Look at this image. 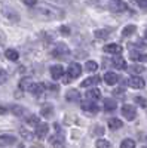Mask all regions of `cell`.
Segmentation results:
<instances>
[{
    "instance_id": "obj_33",
    "label": "cell",
    "mask_w": 147,
    "mask_h": 148,
    "mask_svg": "<svg viewBox=\"0 0 147 148\" xmlns=\"http://www.w3.org/2000/svg\"><path fill=\"white\" fill-rule=\"evenodd\" d=\"M21 2L26 5V6H30V8H31V6L34 8L36 5H37V0H21Z\"/></svg>"
},
{
    "instance_id": "obj_20",
    "label": "cell",
    "mask_w": 147,
    "mask_h": 148,
    "mask_svg": "<svg viewBox=\"0 0 147 148\" xmlns=\"http://www.w3.org/2000/svg\"><path fill=\"white\" fill-rule=\"evenodd\" d=\"M113 67L117 68V70H125L126 68V62H125V59L122 58V56H115L113 58Z\"/></svg>"
},
{
    "instance_id": "obj_27",
    "label": "cell",
    "mask_w": 147,
    "mask_h": 148,
    "mask_svg": "<svg viewBox=\"0 0 147 148\" xmlns=\"http://www.w3.org/2000/svg\"><path fill=\"white\" fill-rule=\"evenodd\" d=\"M85 68H86L88 73H95L98 70V64L95 62V61H88L86 65H85Z\"/></svg>"
},
{
    "instance_id": "obj_25",
    "label": "cell",
    "mask_w": 147,
    "mask_h": 148,
    "mask_svg": "<svg viewBox=\"0 0 147 148\" xmlns=\"http://www.w3.org/2000/svg\"><path fill=\"white\" fill-rule=\"evenodd\" d=\"M40 114L48 119V117H51V116L54 114V110H52L51 105H45V107H42V110H40Z\"/></svg>"
},
{
    "instance_id": "obj_14",
    "label": "cell",
    "mask_w": 147,
    "mask_h": 148,
    "mask_svg": "<svg viewBox=\"0 0 147 148\" xmlns=\"http://www.w3.org/2000/svg\"><path fill=\"white\" fill-rule=\"evenodd\" d=\"M86 98L89 101H97V99H100L101 98V92L100 89H97V88H91L86 90Z\"/></svg>"
},
{
    "instance_id": "obj_38",
    "label": "cell",
    "mask_w": 147,
    "mask_h": 148,
    "mask_svg": "<svg viewBox=\"0 0 147 148\" xmlns=\"http://www.w3.org/2000/svg\"><path fill=\"white\" fill-rule=\"evenodd\" d=\"M31 148H42V147H40V145H33Z\"/></svg>"
},
{
    "instance_id": "obj_23",
    "label": "cell",
    "mask_w": 147,
    "mask_h": 148,
    "mask_svg": "<svg viewBox=\"0 0 147 148\" xmlns=\"http://www.w3.org/2000/svg\"><path fill=\"white\" fill-rule=\"evenodd\" d=\"M5 56H6L9 61H18L19 53H18V51H15V49H8V51L5 52Z\"/></svg>"
},
{
    "instance_id": "obj_9",
    "label": "cell",
    "mask_w": 147,
    "mask_h": 148,
    "mask_svg": "<svg viewBox=\"0 0 147 148\" xmlns=\"http://www.w3.org/2000/svg\"><path fill=\"white\" fill-rule=\"evenodd\" d=\"M66 99L68 102H79L80 101V93L76 89H68L66 93Z\"/></svg>"
},
{
    "instance_id": "obj_1",
    "label": "cell",
    "mask_w": 147,
    "mask_h": 148,
    "mask_svg": "<svg viewBox=\"0 0 147 148\" xmlns=\"http://www.w3.org/2000/svg\"><path fill=\"white\" fill-rule=\"evenodd\" d=\"M30 16L36 18V19H40V21H55V19H61L64 16V10L52 8L49 5H45V6L34 8L30 12Z\"/></svg>"
},
{
    "instance_id": "obj_31",
    "label": "cell",
    "mask_w": 147,
    "mask_h": 148,
    "mask_svg": "<svg viewBox=\"0 0 147 148\" xmlns=\"http://www.w3.org/2000/svg\"><path fill=\"white\" fill-rule=\"evenodd\" d=\"M27 123H28V125H34V126H37V125H39V119L36 117V116H33V114H30V116L27 117Z\"/></svg>"
},
{
    "instance_id": "obj_7",
    "label": "cell",
    "mask_w": 147,
    "mask_h": 148,
    "mask_svg": "<svg viewBox=\"0 0 147 148\" xmlns=\"http://www.w3.org/2000/svg\"><path fill=\"white\" fill-rule=\"evenodd\" d=\"M51 76L54 80H59L61 77H64V68L63 65H52L51 67Z\"/></svg>"
},
{
    "instance_id": "obj_10",
    "label": "cell",
    "mask_w": 147,
    "mask_h": 148,
    "mask_svg": "<svg viewBox=\"0 0 147 148\" xmlns=\"http://www.w3.org/2000/svg\"><path fill=\"white\" fill-rule=\"evenodd\" d=\"M48 132H49V126L46 125V123H39L37 126H36V136L37 138H45L46 135H48Z\"/></svg>"
},
{
    "instance_id": "obj_35",
    "label": "cell",
    "mask_w": 147,
    "mask_h": 148,
    "mask_svg": "<svg viewBox=\"0 0 147 148\" xmlns=\"http://www.w3.org/2000/svg\"><path fill=\"white\" fill-rule=\"evenodd\" d=\"M138 6L146 9V8H147V0H140V2H138Z\"/></svg>"
},
{
    "instance_id": "obj_11",
    "label": "cell",
    "mask_w": 147,
    "mask_h": 148,
    "mask_svg": "<svg viewBox=\"0 0 147 148\" xmlns=\"http://www.w3.org/2000/svg\"><path fill=\"white\" fill-rule=\"evenodd\" d=\"M34 86H36V83H34L31 79H22V80L19 82V88H21L22 90H28V92H31V93H33V90H34Z\"/></svg>"
},
{
    "instance_id": "obj_41",
    "label": "cell",
    "mask_w": 147,
    "mask_h": 148,
    "mask_svg": "<svg viewBox=\"0 0 147 148\" xmlns=\"http://www.w3.org/2000/svg\"><path fill=\"white\" fill-rule=\"evenodd\" d=\"M19 148H22V145H21V147H19Z\"/></svg>"
},
{
    "instance_id": "obj_30",
    "label": "cell",
    "mask_w": 147,
    "mask_h": 148,
    "mask_svg": "<svg viewBox=\"0 0 147 148\" xmlns=\"http://www.w3.org/2000/svg\"><path fill=\"white\" fill-rule=\"evenodd\" d=\"M95 147L97 148H110V142L106 141V139H98L95 142Z\"/></svg>"
},
{
    "instance_id": "obj_37",
    "label": "cell",
    "mask_w": 147,
    "mask_h": 148,
    "mask_svg": "<svg viewBox=\"0 0 147 148\" xmlns=\"http://www.w3.org/2000/svg\"><path fill=\"white\" fill-rule=\"evenodd\" d=\"M6 111H8V110H6L5 107H0V114H5V113H6Z\"/></svg>"
},
{
    "instance_id": "obj_22",
    "label": "cell",
    "mask_w": 147,
    "mask_h": 148,
    "mask_svg": "<svg viewBox=\"0 0 147 148\" xmlns=\"http://www.w3.org/2000/svg\"><path fill=\"white\" fill-rule=\"evenodd\" d=\"M10 111H12L15 116H18V117H22V116L28 114V111L24 108V107H21V105H12V107H10Z\"/></svg>"
},
{
    "instance_id": "obj_21",
    "label": "cell",
    "mask_w": 147,
    "mask_h": 148,
    "mask_svg": "<svg viewBox=\"0 0 147 148\" xmlns=\"http://www.w3.org/2000/svg\"><path fill=\"white\" fill-rule=\"evenodd\" d=\"M51 144L54 148H64V138L63 135H55V136L51 139Z\"/></svg>"
},
{
    "instance_id": "obj_12",
    "label": "cell",
    "mask_w": 147,
    "mask_h": 148,
    "mask_svg": "<svg viewBox=\"0 0 147 148\" xmlns=\"http://www.w3.org/2000/svg\"><path fill=\"white\" fill-rule=\"evenodd\" d=\"M104 52L107 53H115V55H119L122 52V46L120 45H116V43H110V45H106L104 49H103Z\"/></svg>"
},
{
    "instance_id": "obj_29",
    "label": "cell",
    "mask_w": 147,
    "mask_h": 148,
    "mask_svg": "<svg viewBox=\"0 0 147 148\" xmlns=\"http://www.w3.org/2000/svg\"><path fill=\"white\" fill-rule=\"evenodd\" d=\"M120 148H135V142L132 139H124L120 144Z\"/></svg>"
},
{
    "instance_id": "obj_5",
    "label": "cell",
    "mask_w": 147,
    "mask_h": 148,
    "mask_svg": "<svg viewBox=\"0 0 147 148\" xmlns=\"http://www.w3.org/2000/svg\"><path fill=\"white\" fill-rule=\"evenodd\" d=\"M17 144V138L14 135H0V148H6Z\"/></svg>"
},
{
    "instance_id": "obj_15",
    "label": "cell",
    "mask_w": 147,
    "mask_h": 148,
    "mask_svg": "<svg viewBox=\"0 0 147 148\" xmlns=\"http://www.w3.org/2000/svg\"><path fill=\"white\" fill-rule=\"evenodd\" d=\"M52 53H54L55 56H64V55L68 53V47H67L66 45H63V43H59V45H57V46L54 47Z\"/></svg>"
},
{
    "instance_id": "obj_4",
    "label": "cell",
    "mask_w": 147,
    "mask_h": 148,
    "mask_svg": "<svg viewBox=\"0 0 147 148\" xmlns=\"http://www.w3.org/2000/svg\"><path fill=\"white\" fill-rule=\"evenodd\" d=\"M122 116H124L126 120H134L137 117V110L134 108L132 105H124L122 107Z\"/></svg>"
},
{
    "instance_id": "obj_16",
    "label": "cell",
    "mask_w": 147,
    "mask_h": 148,
    "mask_svg": "<svg viewBox=\"0 0 147 148\" xmlns=\"http://www.w3.org/2000/svg\"><path fill=\"white\" fill-rule=\"evenodd\" d=\"M129 56L132 61H137V62H143V61H147V55L141 53L140 51H131L129 52Z\"/></svg>"
},
{
    "instance_id": "obj_8",
    "label": "cell",
    "mask_w": 147,
    "mask_h": 148,
    "mask_svg": "<svg viewBox=\"0 0 147 148\" xmlns=\"http://www.w3.org/2000/svg\"><path fill=\"white\" fill-rule=\"evenodd\" d=\"M82 108H83L85 113H89V114H97V113H98L97 104H95L94 101H89V99H88V102H83V104H82Z\"/></svg>"
},
{
    "instance_id": "obj_3",
    "label": "cell",
    "mask_w": 147,
    "mask_h": 148,
    "mask_svg": "<svg viewBox=\"0 0 147 148\" xmlns=\"http://www.w3.org/2000/svg\"><path fill=\"white\" fill-rule=\"evenodd\" d=\"M108 9L112 10L113 14H120V12H125L128 9V5L124 2V0H110Z\"/></svg>"
},
{
    "instance_id": "obj_39",
    "label": "cell",
    "mask_w": 147,
    "mask_h": 148,
    "mask_svg": "<svg viewBox=\"0 0 147 148\" xmlns=\"http://www.w3.org/2000/svg\"><path fill=\"white\" fill-rule=\"evenodd\" d=\"M144 37H146V39H147V30L144 31Z\"/></svg>"
},
{
    "instance_id": "obj_24",
    "label": "cell",
    "mask_w": 147,
    "mask_h": 148,
    "mask_svg": "<svg viewBox=\"0 0 147 148\" xmlns=\"http://www.w3.org/2000/svg\"><path fill=\"white\" fill-rule=\"evenodd\" d=\"M122 126H124V123H122L119 119H110V120H108V127L112 129V130L120 129Z\"/></svg>"
},
{
    "instance_id": "obj_2",
    "label": "cell",
    "mask_w": 147,
    "mask_h": 148,
    "mask_svg": "<svg viewBox=\"0 0 147 148\" xmlns=\"http://www.w3.org/2000/svg\"><path fill=\"white\" fill-rule=\"evenodd\" d=\"M80 74H82V67H80V64H77V62H71V64L68 65V68H67L64 82H66V83H71L75 79H77Z\"/></svg>"
},
{
    "instance_id": "obj_28",
    "label": "cell",
    "mask_w": 147,
    "mask_h": 148,
    "mask_svg": "<svg viewBox=\"0 0 147 148\" xmlns=\"http://www.w3.org/2000/svg\"><path fill=\"white\" fill-rule=\"evenodd\" d=\"M144 70H146V68H144L143 65H138V64L129 67V71H131L132 74H140V73H144Z\"/></svg>"
},
{
    "instance_id": "obj_6",
    "label": "cell",
    "mask_w": 147,
    "mask_h": 148,
    "mask_svg": "<svg viewBox=\"0 0 147 148\" xmlns=\"http://www.w3.org/2000/svg\"><path fill=\"white\" fill-rule=\"evenodd\" d=\"M128 84L131 86L132 89H143L144 88V80L140 77V76H132L129 80H128Z\"/></svg>"
},
{
    "instance_id": "obj_40",
    "label": "cell",
    "mask_w": 147,
    "mask_h": 148,
    "mask_svg": "<svg viewBox=\"0 0 147 148\" xmlns=\"http://www.w3.org/2000/svg\"><path fill=\"white\" fill-rule=\"evenodd\" d=\"M143 148H147V147H143Z\"/></svg>"
},
{
    "instance_id": "obj_19",
    "label": "cell",
    "mask_w": 147,
    "mask_h": 148,
    "mask_svg": "<svg viewBox=\"0 0 147 148\" xmlns=\"http://www.w3.org/2000/svg\"><path fill=\"white\" fill-rule=\"evenodd\" d=\"M103 107H104L106 111H113V110H116L117 102H116L115 99H112V98H106L104 102H103Z\"/></svg>"
},
{
    "instance_id": "obj_13",
    "label": "cell",
    "mask_w": 147,
    "mask_h": 148,
    "mask_svg": "<svg viewBox=\"0 0 147 148\" xmlns=\"http://www.w3.org/2000/svg\"><path fill=\"white\" fill-rule=\"evenodd\" d=\"M104 82L107 84H116L119 82V76H117L116 73H113V71H107L104 74Z\"/></svg>"
},
{
    "instance_id": "obj_36",
    "label": "cell",
    "mask_w": 147,
    "mask_h": 148,
    "mask_svg": "<svg viewBox=\"0 0 147 148\" xmlns=\"http://www.w3.org/2000/svg\"><path fill=\"white\" fill-rule=\"evenodd\" d=\"M61 33H64V34H68V33H70V30H68L67 27H61Z\"/></svg>"
},
{
    "instance_id": "obj_34",
    "label": "cell",
    "mask_w": 147,
    "mask_h": 148,
    "mask_svg": "<svg viewBox=\"0 0 147 148\" xmlns=\"http://www.w3.org/2000/svg\"><path fill=\"white\" fill-rule=\"evenodd\" d=\"M135 102L138 105H141V107H146V99H144L143 96H135Z\"/></svg>"
},
{
    "instance_id": "obj_17",
    "label": "cell",
    "mask_w": 147,
    "mask_h": 148,
    "mask_svg": "<svg viewBox=\"0 0 147 148\" xmlns=\"http://www.w3.org/2000/svg\"><path fill=\"white\" fill-rule=\"evenodd\" d=\"M113 31V28H101V30H97L95 31V39L97 40H103V39H107L108 34Z\"/></svg>"
},
{
    "instance_id": "obj_18",
    "label": "cell",
    "mask_w": 147,
    "mask_h": 148,
    "mask_svg": "<svg viewBox=\"0 0 147 148\" xmlns=\"http://www.w3.org/2000/svg\"><path fill=\"white\" fill-rule=\"evenodd\" d=\"M98 82H100V77H98V76H94V77L85 79V80L80 83V86H82V88H91V86H95Z\"/></svg>"
},
{
    "instance_id": "obj_26",
    "label": "cell",
    "mask_w": 147,
    "mask_h": 148,
    "mask_svg": "<svg viewBox=\"0 0 147 148\" xmlns=\"http://www.w3.org/2000/svg\"><path fill=\"white\" fill-rule=\"evenodd\" d=\"M135 30H137V27H135V25H126L124 30H122V36H124V37L132 36L134 33H135Z\"/></svg>"
},
{
    "instance_id": "obj_32",
    "label": "cell",
    "mask_w": 147,
    "mask_h": 148,
    "mask_svg": "<svg viewBox=\"0 0 147 148\" xmlns=\"http://www.w3.org/2000/svg\"><path fill=\"white\" fill-rule=\"evenodd\" d=\"M8 73L3 70V68H0V83H5L6 80H8Z\"/></svg>"
}]
</instances>
